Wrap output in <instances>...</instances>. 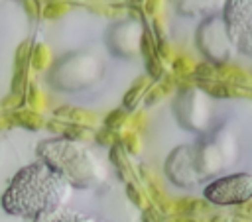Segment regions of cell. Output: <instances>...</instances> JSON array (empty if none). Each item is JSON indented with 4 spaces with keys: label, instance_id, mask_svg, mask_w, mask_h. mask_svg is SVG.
Here are the masks:
<instances>
[{
    "label": "cell",
    "instance_id": "1",
    "mask_svg": "<svg viewBox=\"0 0 252 222\" xmlns=\"http://www.w3.org/2000/svg\"><path fill=\"white\" fill-rule=\"evenodd\" d=\"M71 193V185L47 163L35 161L24 167L10 183L2 204L16 216H39L61 208Z\"/></svg>",
    "mask_w": 252,
    "mask_h": 222
},
{
    "label": "cell",
    "instance_id": "2",
    "mask_svg": "<svg viewBox=\"0 0 252 222\" xmlns=\"http://www.w3.org/2000/svg\"><path fill=\"white\" fill-rule=\"evenodd\" d=\"M37 155L73 187H93L104 177L96 157L79 141L49 139L37 145Z\"/></svg>",
    "mask_w": 252,
    "mask_h": 222
},
{
    "label": "cell",
    "instance_id": "3",
    "mask_svg": "<svg viewBox=\"0 0 252 222\" xmlns=\"http://www.w3.org/2000/svg\"><path fill=\"white\" fill-rule=\"evenodd\" d=\"M100 77V65L91 53H73L63 57L51 71L49 81L53 86L63 90L85 88Z\"/></svg>",
    "mask_w": 252,
    "mask_h": 222
},
{
    "label": "cell",
    "instance_id": "4",
    "mask_svg": "<svg viewBox=\"0 0 252 222\" xmlns=\"http://www.w3.org/2000/svg\"><path fill=\"white\" fill-rule=\"evenodd\" d=\"M222 24L232 49L252 57V0H226Z\"/></svg>",
    "mask_w": 252,
    "mask_h": 222
},
{
    "label": "cell",
    "instance_id": "5",
    "mask_svg": "<svg viewBox=\"0 0 252 222\" xmlns=\"http://www.w3.org/2000/svg\"><path fill=\"white\" fill-rule=\"evenodd\" d=\"M197 45L213 65H224L232 57V45L226 37L222 18H205L197 29Z\"/></svg>",
    "mask_w": 252,
    "mask_h": 222
},
{
    "label": "cell",
    "instance_id": "6",
    "mask_svg": "<svg viewBox=\"0 0 252 222\" xmlns=\"http://www.w3.org/2000/svg\"><path fill=\"white\" fill-rule=\"evenodd\" d=\"M205 196L213 204H242L252 198V175L234 173L207 185Z\"/></svg>",
    "mask_w": 252,
    "mask_h": 222
},
{
    "label": "cell",
    "instance_id": "7",
    "mask_svg": "<svg viewBox=\"0 0 252 222\" xmlns=\"http://www.w3.org/2000/svg\"><path fill=\"white\" fill-rule=\"evenodd\" d=\"M142 28L130 20L120 22L118 26H114L110 29V35L106 39L108 49L112 51V55L118 57H132L134 53L140 51V39H142Z\"/></svg>",
    "mask_w": 252,
    "mask_h": 222
},
{
    "label": "cell",
    "instance_id": "8",
    "mask_svg": "<svg viewBox=\"0 0 252 222\" xmlns=\"http://www.w3.org/2000/svg\"><path fill=\"white\" fill-rule=\"evenodd\" d=\"M195 147L183 145L177 147L167 161V173L169 179L181 187H191L197 181V169H195Z\"/></svg>",
    "mask_w": 252,
    "mask_h": 222
},
{
    "label": "cell",
    "instance_id": "9",
    "mask_svg": "<svg viewBox=\"0 0 252 222\" xmlns=\"http://www.w3.org/2000/svg\"><path fill=\"white\" fill-rule=\"evenodd\" d=\"M205 94L199 92L197 88H187V90H181L179 96L175 98V112H177V118L181 124H185L189 130H203V122L197 118L199 110H207V104H205Z\"/></svg>",
    "mask_w": 252,
    "mask_h": 222
},
{
    "label": "cell",
    "instance_id": "10",
    "mask_svg": "<svg viewBox=\"0 0 252 222\" xmlns=\"http://www.w3.org/2000/svg\"><path fill=\"white\" fill-rule=\"evenodd\" d=\"M175 8L179 14L187 16V18H211L215 16V12L222 10L226 0H173Z\"/></svg>",
    "mask_w": 252,
    "mask_h": 222
},
{
    "label": "cell",
    "instance_id": "11",
    "mask_svg": "<svg viewBox=\"0 0 252 222\" xmlns=\"http://www.w3.org/2000/svg\"><path fill=\"white\" fill-rule=\"evenodd\" d=\"M215 67H217V75H215L217 81H222V83H228V84H236V86H242V84L250 86L252 84L250 75L244 69L236 67V65L224 63V65H215Z\"/></svg>",
    "mask_w": 252,
    "mask_h": 222
},
{
    "label": "cell",
    "instance_id": "12",
    "mask_svg": "<svg viewBox=\"0 0 252 222\" xmlns=\"http://www.w3.org/2000/svg\"><path fill=\"white\" fill-rule=\"evenodd\" d=\"M55 118L63 120V122H73V124H83V126H91L96 122V116L89 110H83V108H75V106H59L53 110Z\"/></svg>",
    "mask_w": 252,
    "mask_h": 222
},
{
    "label": "cell",
    "instance_id": "13",
    "mask_svg": "<svg viewBox=\"0 0 252 222\" xmlns=\"http://www.w3.org/2000/svg\"><path fill=\"white\" fill-rule=\"evenodd\" d=\"M35 222H93V220L79 212L67 210V208H55V210L35 216Z\"/></svg>",
    "mask_w": 252,
    "mask_h": 222
},
{
    "label": "cell",
    "instance_id": "14",
    "mask_svg": "<svg viewBox=\"0 0 252 222\" xmlns=\"http://www.w3.org/2000/svg\"><path fill=\"white\" fill-rule=\"evenodd\" d=\"M10 116H12L14 124H20V126L30 128V130H39V128L45 124V122H43V118H41V114H39V112H35V110H32V108L12 112Z\"/></svg>",
    "mask_w": 252,
    "mask_h": 222
},
{
    "label": "cell",
    "instance_id": "15",
    "mask_svg": "<svg viewBox=\"0 0 252 222\" xmlns=\"http://www.w3.org/2000/svg\"><path fill=\"white\" fill-rule=\"evenodd\" d=\"M49 63H51V53H49V49H47L45 45H41V43L33 45L32 55H30V65H32L33 69H37V71H43V69L49 67Z\"/></svg>",
    "mask_w": 252,
    "mask_h": 222
},
{
    "label": "cell",
    "instance_id": "16",
    "mask_svg": "<svg viewBox=\"0 0 252 222\" xmlns=\"http://www.w3.org/2000/svg\"><path fill=\"white\" fill-rule=\"evenodd\" d=\"M148 79L146 77H140L132 86H130V90L126 92V96H124V108H134L136 104H138V100H140V94H144L146 90H148Z\"/></svg>",
    "mask_w": 252,
    "mask_h": 222
},
{
    "label": "cell",
    "instance_id": "17",
    "mask_svg": "<svg viewBox=\"0 0 252 222\" xmlns=\"http://www.w3.org/2000/svg\"><path fill=\"white\" fill-rule=\"evenodd\" d=\"M173 210H177V212H181L183 216H193L195 212H203V210H207V204L203 202V200H197V198H181L179 202H177V208H173Z\"/></svg>",
    "mask_w": 252,
    "mask_h": 222
},
{
    "label": "cell",
    "instance_id": "18",
    "mask_svg": "<svg viewBox=\"0 0 252 222\" xmlns=\"http://www.w3.org/2000/svg\"><path fill=\"white\" fill-rule=\"evenodd\" d=\"M195 65H197V63H193L187 55H179V57L173 59V73H175V77L185 79L187 75H193Z\"/></svg>",
    "mask_w": 252,
    "mask_h": 222
},
{
    "label": "cell",
    "instance_id": "19",
    "mask_svg": "<svg viewBox=\"0 0 252 222\" xmlns=\"http://www.w3.org/2000/svg\"><path fill=\"white\" fill-rule=\"evenodd\" d=\"M67 10H69V4H67L65 0H51V2H47V4L43 6L41 16L47 18V20H53V18L63 16Z\"/></svg>",
    "mask_w": 252,
    "mask_h": 222
},
{
    "label": "cell",
    "instance_id": "20",
    "mask_svg": "<svg viewBox=\"0 0 252 222\" xmlns=\"http://www.w3.org/2000/svg\"><path fill=\"white\" fill-rule=\"evenodd\" d=\"M146 67H148V75H150V79H152V81H161V79H163L165 69H163L161 59H159L158 55L148 57V59H146Z\"/></svg>",
    "mask_w": 252,
    "mask_h": 222
},
{
    "label": "cell",
    "instance_id": "21",
    "mask_svg": "<svg viewBox=\"0 0 252 222\" xmlns=\"http://www.w3.org/2000/svg\"><path fill=\"white\" fill-rule=\"evenodd\" d=\"M110 159H112V163L120 169L122 175H126V173L130 171V165H128V161L124 159V153H122V145H120V143H116V145L110 147Z\"/></svg>",
    "mask_w": 252,
    "mask_h": 222
},
{
    "label": "cell",
    "instance_id": "22",
    "mask_svg": "<svg viewBox=\"0 0 252 222\" xmlns=\"http://www.w3.org/2000/svg\"><path fill=\"white\" fill-rule=\"evenodd\" d=\"M126 120H128V112H126V110H112V112L106 116V120H104V128L116 130V128H120Z\"/></svg>",
    "mask_w": 252,
    "mask_h": 222
},
{
    "label": "cell",
    "instance_id": "23",
    "mask_svg": "<svg viewBox=\"0 0 252 222\" xmlns=\"http://www.w3.org/2000/svg\"><path fill=\"white\" fill-rule=\"evenodd\" d=\"M94 139L98 143H102V145H116V143H120V136L114 130H108V128H100L94 134Z\"/></svg>",
    "mask_w": 252,
    "mask_h": 222
},
{
    "label": "cell",
    "instance_id": "24",
    "mask_svg": "<svg viewBox=\"0 0 252 222\" xmlns=\"http://www.w3.org/2000/svg\"><path fill=\"white\" fill-rule=\"evenodd\" d=\"M193 75L199 81H213V77L217 75V67L213 63H199V65H195Z\"/></svg>",
    "mask_w": 252,
    "mask_h": 222
},
{
    "label": "cell",
    "instance_id": "25",
    "mask_svg": "<svg viewBox=\"0 0 252 222\" xmlns=\"http://www.w3.org/2000/svg\"><path fill=\"white\" fill-rule=\"evenodd\" d=\"M120 143H124L128 153H136L140 149V141H138V136L134 134V130H128L126 134H122L120 136Z\"/></svg>",
    "mask_w": 252,
    "mask_h": 222
},
{
    "label": "cell",
    "instance_id": "26",
    "mask_svg": "<svg viewBox=\"0 0 252 222\" xmlns=\"http://www.w3.org/2000/svg\"><path fill=\"white\" fill-rule=\"evenodd\" d=\"M144 96H146V98H144V100H146V104H148V106H152V104H156L158 100H161V98L165 96V90L159 86V83H156L154 86H150V88L144 92Z\"/></svg>",
    "mask_w": 252,
    "mask_h": 222
},
{
    "label": "cell",
    "instance_id": "27",
    "mask_svg": "<svg viewBox=\"0 0 252 222\" xmlns=\"http://www.w3.org/2000/svg\"><path fill=\"white\" fill-rule=\"evenodd\" d=\"M24 100H26V94L12 92L10 96H6V98L2 100V106H4V108H20V106L24 104Z\"/></svg>",
    "mask_w": 252,
    "mask_h": 222
},
{
    "label": "cell",
    "instance_id": "28",
    "mask_svg": "<svg viewBox=\"0 0 252 222\" xmlns=\"http://www.w3.org/2000/svg\"><path fill=\"white\" fill-rule=\"evenodd\" d=\"M26 100L30 102V106H32V110H35L37 106H43V98H41V94H39V90L32 84L30 86V90H28V96H26Z\"/></svg>",
    "mask_w": 252,
    "mask_h": 222
},
{
    "label": "cell",
    "instance_id": "29",
    "mask_svg": "<svg viewBox=\"0 0 252 222\" xmlns=\"http://www.w3.org/2000/svg\"><path fill=\"white\" fill-rule=\"evenodd\" d=\"M126 189H128V196H130V200H132L136 206H144V194H142V191H140L134 183H128Z\"/></svg>",
    "mask_w": 252,
    "mask_h": 222
},
{
    "label": "cell",
    "instance_id": "30",
    "mask_svg": "<svg viewBox=\"0 0 252 222\" xmlns=\"http://www.w3.org/2000/svg\"><path fill=\"white\" fill-rule=\"evenodd\" d=\"M24 8H26V12H28L32 18H37V16H41V12H43L41 0H24Z\"/></svg>",
    "mask_w": 252,
    "mask_h": 222
},
{
    "label": "cell",
    "instance_id": "31",
    "mask_svg": "<svg viewBox=\"0 0 252 222\" xmlns=\"http://www.w3.org/2000/svg\"><path fill=\"white\" fill-rule=\"evenodd\" d=\"M161 8V0H144V10L150 16H156Z\"/></svg>",
    "mask_w": 252,
    "mask_h": 222
},
{
    "label": "cell",
    "instance_id": "32",
    "mask_svg": "<svg viewBox=\"0 0 252 222\" xmlns=\"http://www.w3.org/2000/svg\"><path fill=\"white\" fill-rule=\"evenodd\" d=\"M242 204H244V206L236 210V216H244V218H252V202H250V200H246V202H242Z\"/></svg>",
    "mask_w": 252,
    "mask_h": 222
},
{
    "label": "cell",
    "instance_id": "33",
    "mask_svg": "<svg viewBox=\"0 0 252 222\" xmlns=\"http://www.w3.org/2000/svg\"><path fill=\"white\" fill-rule=\"evenodd\" d=\"M144 118H146V116H144V112L136 114V116H134V122H132V124H134V128H140V126L144 124Z\"/></svg>",
    "mask_w": 252,
    "mask_h": 222
},
{
    "label": "cell",
    "instance_id": "34",
    "mask_svg": "<svg viewBox=\"0 0 252 222\" xmlns=\"http://www.w3.org/2000/svg\"><path fill=\"white\" fill-rule=\"evenodd\" d=\"M175 222H199V220L193 218V216H181V218H177Z\"/></svg>",
    "mask_w": 252,
    "mask_h": 222
},
{
    "label": "cell",
    "instance_id": "35",
    "mask_svg": "<svg viewBox=\"0 0 252 222\" xmlns=\"http://www.w3.org/2000/svg\"><path fill=\"white\" fill-rule=\"evenodd\" d=\"M108 4H124V0H108Z\"/></svg>",
    "mask_w": 252,
    "mask_h": 222
},
{
    "label": "cell",
    "instance_id": "36",
    "mask_svg": "<svg viewBox=\"0 0 252 222\" xmlns=\"http://www.w3.org/2000/svg\"><path fill=\"white\" fill-rule=\"evenodd\" d=\"M65 2L69 4V2H85V0H65Z\"/></svg>",
    "mask_w": 252,
    "mask_h": 222
},
{
    "label": "cell",
    "instance_id": "37",
    "mask_svg": "<svg viewBox=\"0 0 252 222\" xmlns=\"http://www.w3.org/2000/svg\"><path fill=\"white\" fill-rule=\"evenodd\" d=\"M134 2H140V0H134Z\"/></svg>",
    "mask_w": 252,
    "mask_h": 222
}]
</instances>
